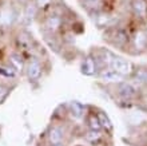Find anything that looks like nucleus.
<instances>
[{
    "instance_id": "nucleus-10",
    "label": "nucleus",
    "mask_w": 147,
    "mask_h": 146,
    "mask_svg": "<svg viewBox=\"0 0 147 146\" xmlns=\"http://www.w3.org/2000/svg\"><path fill=\"white\" fill-rule=\"evenodd\" d=\"M36 10H38L36 4H28L27 7H26V10H24V20H26L27 24L31 23L32 20H34V18L36 15Z\"/></svg>"
},
{
    "instance_id": "nucleus-13",
    "label": "nucleus",
    "mask_w": 147,
    "mask_h": 146,
    "mask_svg": "<svg viewBox=\"0 0 147 146\" xmlns=\"http://www.w3.org/2000/svg\"><path fill=\"white\" fill-rule=\"evenodd\" d=\"M12 19H13V12L11 10H4L0 12V23L1 24L8 26L12 23Z\"/></svg>"
},
{
    "instance_id": "nucleus-25",
    "label": "nucleus",
    "mask_w": 147,
    "mask_h": 146,
    "mask_svg": "<svg viewBox=\"0 0 147 146\" xmlns=\"http://www.w3.org/2000/svg\"><path fill=\"white\" fill-rule=\"evenodd\" d=\"M20 1H26V0H20Z\"/></svg>"
},
{
    "instance_id": "nucleus-2",
    "label": "nucleus",
    "mask_w": 147,
    "mask_h": 146,
    "mask_svg": "<svg viewBox=\"0 0 147 146\" xmlns=\"http://www.w3.org/2000/svg\"><path fill=\"white\" fill-rule=\"evenodd\" d=\"M42 65H40V62L38 59H32L27 66V77L30 81L35 82L38 81L40 75H42Z\"/></svg>"
},
{
    "instance_id": "nucleus-11",
    "label": "nucleus",
    "mask_w": 147,
    "mask_h": 146,
    "mask_svg": "<svg viewBox=\"0 0 147 146\" xmlns=\"http://www.w3.org/2000/svg\"><path fill=\"white\" fill-rule=\"evenodd\" d=\"M95 20V23H96L98 27H106V26H109L110 20H111V16L107 15V14H102V12H96V16L94 18Z\"/></svg>"
},
{
    "instance_id": "nucleus-5",
    "label": "nucleus",
    "mask_w": 147,
    "mask_h": 146,
    "mask_svg": "<svg viewBox=\"0 0 147 146\" xmlns=\"http://www.w3.org/2000/svg\"><path fill=\"white\" fill-rule=\"evenodd\" d=\"M96 59L87 56L83 60V65H82V73L86 74V75H94L96 73Z\"/></svg>"
},
{
    "instance_id": "nucleus-23",
    "label": "nucleus",
    "mask_w": 147,
    "mask_h": 146,
    "mask_svg": "<svg viewBox=\"0 0 147 146\" xmlns=\"http://www.w3.org/2000/svg\"><path fill=\"white\" fill-rule=\"evenodd\" d=\"M4 91H5V90H4V87L1 85H0V95H3L4 94Z\"/></svg>"
},
{
    "instance_id": "nucleus-16",
    "label": "nucleus",
    "mask_w": 147,
    "mask_h": 146,
    "mask_svg": "<svg viewBox=\"0 0 147 146\" xmlns=\"http://www.w3.org/2000/svg\"><path fill=\"white\" fill-rule=\"evenodd\" d=\"M98 118H99V122H100L102 127H106V129L111 130V129H112V125H111V122H110L109 117L106 115L105 113H99V114H98Z\"/></svg>"
},
{
    "instance_id": "nucleus-15",
    "label": "nucleus",
    "mask_w": 147,
    "mask_h": 146,
    "mask_svg": "<svg viewBox=\"0 0 147 146\" xmlns=\"http://www.w3.org/2000/svg\"><path fill=\"white\" fill-rule=\"evenodd\" d=\"M102 138V134L99 130H94V129H91V130L86 134V139L88 141V142H98L99 139Z\"/></svg>"
},
{
    "instance_id": "nucleus-19",
    "label": "nucleus",
    "mask_w": 147,
    "mask_h": 146,
    "mask_svg": "<svg viewBox=\"0 0 147 146\" xmlns=\"http://www.w3.org/2000/svg\"><path fill=\"white\" fill-rule=\"evenodd\" d=\"M11 62H12V65L15 66L16 70H22V69H23V62H22V58H20L19 55H12V56H11Z\"/></svg>"
},
{
    "instance_id": "nucleus-14",
    "label": "nucleus",
    "mask_w": 147,
    "mask_h": 146,
    "mask_svg": "<svg viewBox=\"0 0 147 146\" xmlns=\"http://www.w3.org/2000/svg\"><path fill=\"white\" fill-rule=\"evenodd\" d=\"M134 40H135V47L136 48H143L144 44H146V42H147V34L139 31V32L135 35Z\"/></svg>"
},
{
    "instance_id": "nucleus-3",
    "label": "nucleus",
    "mask_w": 147,
    "mask_h": 146,
    "mask_svg": "<svg viewBox=\"0 0 147 146\" xmlns=\"http://www.w3.org/2000/svg\"><path fill=\"white\" fill-rule=\"evenodd\" d=\"M132 14L138 19H146L147 18V0H131Z\"/></svg>"
},
{
    "instance_id": "nucleus-18",
    "label": "nucleus",
    "mask_w": 147,
    "mask_h": 146,
    "mask_svg": "<svg viewBox=\"0 0 147 146\" xmlns=\"http://www.w3.org/2000/svg\"><path fill=\"white\" fill-rule=\"evenodd\" d=\"M102 0H84V5L86 8H88V10H98V7L100 5Z\"/></svg>"
},
{
    "instance_id": "nucleus-4",
    "label": "nucleus",
    "mask_w": 147,
    "mask_h": 146,
    "mask_svg": "<svg viewBox=\"0 0 147 146\" xmlns=\"http://www.w3.org/2000/svg\"><path fill=\"white\" fill-rule=\"evenodd\" d=\"M99 78L103 82H107V83H120L124 77L120 75L119 73H116L115 70L107 69V70H102V73L99 74Z\"/></svg>"
},
{
    "instance_id": "nucleus-20",
    "label": "nucleus",
    "mask_w": 147,
    "mask_h": 146,
    "mask_svg": "<svg viewBox=\"0 0 147 146\" xmlns=\"http://www.w3.org/2000/svg\"><path fill=\"white\" fill-rule=\"evenodd\" d=\"M135 77L138 81L140 82H147V70H136L135 73Z\"/></svg>"
},
{
    "instance_id": "nucleus-17",
    "label": "nucleus",
    "mask_w": 147,
    "mask_h": 146,
    "mask_svg": "<svg viewBox=\"0 0 147 146\" xmlns=\"http://www.w3.org/2000/svg\"><path fill=\"white\" fill-rule=\"evenodd\" d=\"M88 125H90V127H91V129H94V130H99V129L102 127L100 122H99V118H98V117H95V115L90 117Z\"/></svg>"
},
{
    "instance_id": "nucleus-24",
    "label": "nucleus",
    "mask_w": 147,
    "mask_h": 146,
    "mask_svg": "<svg viewBox=\"0 0 147 146\" xmlns=\"http://www.w3.org/2000/svg\"><path fill=\"white\" fill-rule=\"evenodd\" d=\"M52 146H63V145H60V143H56V145H52Z\"/></svg>"
},
{
    "instance_id": "nucleus-9",
    "label": "nucleus",
    "mask_w": 147,
    "mask_h": 146,
    "mask_svg": "<svg viewBox=\"0 0 147 146\" xmlns=\"http://www.w3.org/2000/svg\"><path fill=\"white\" fill-rule=\"evenodd\" d=\"M63 135H64V131L60 127H52L50 130V134H48V139H50L51 145L60 143L63 139Z\"/></svg>"
},
{
    "instance_id": "nucleus-8",
    "label": "nucleus",
    "mask_w": 147,
    "mask_h": 146,
    "mask_svg": "<svg viewBox=\"0 0 147 146\" xmlns=\"http://www.w3.org/2000/svg\"><path fill=\"white\" fill-rule=\"evenodd\" d=\"M112 38H114V44H116V46H124L126 43H128L127 32L123 31V30H120V28H118V30L114 31Z\"/></svg>"
},
{
    "instance_id": "nucleus-6",
    "label": "nucleus",
    "mask_w": 147,
    "mask_h": 146,
    "mask_svg": "<svg viewBox=\"0 0 147 146\" xmlns=\"http://www.w3.org/2000/svg\"><path fill=\"white\" fill-rule=\"evenodd\" d=\"M44 26H46V28L50 31V32H56V31L60 28V26H62V18L58 16V15L48 16V18L46 19Z\"/></svg>"
},
{
    "instance_id": "nucleus-1",
    "label": "nucleus",
    "mask_w": 147,
    "mask_h": 146,
    "mask_svg": "<svg viewBox=\"0 0 147 146\" xmlns=\"http://www.w3.org/2000/svg\"><path fill=\"white\" fill-rule=\"evenodd\" d=\"M109 65L112 70H115L116 73H119L120 75H123V77L132 74V65L128 60H126V59L120 58V56L110 55Z\"/></svg>"
},
{
    "instance_id": "nucleus-12",
    "label": "nucleus",
    "mask_w": 147,
    "mask_h": 146,
    "mask_svg": "<svg viewBox=\"0 0 147 146\" xmlns=\"http://www.w3.org/2000/svg\"><path fill=\"white\" fill-rule=\"evenodd\" d=\"M70 107H71V115H72L74 118L79 119L83 117V114H84V107H83L79 102H71Z\"/></svg>"
},
{
    "instance_id": "nucleus-22",
    "label": "nucleus",
    "mask_w": 147,
    "mask_h": 146,
    "mask_svg": "<svg viewBox=\"0 0 147 146\" xmlns=\"http://www.w3.org/2000/svg\"><path fill=\"white\" fill-rule=\"evenodd\" d=\"M1 70H3V73L7 74V75H11V77H12V75H15V71H12L13 69H9V67H3Z\"/></svg>"
},
{
    "instance_id": "nucleus-21",
    "label": "nucleus",
    "mask_w": 147,
    "mask_h": 146,
    "mask_svg": "<svg viewBox=\"0 0 147 146\" xmlns=\"http://www.w3.org/2000/svg\"><path fill=\"white\" fill-rule=\"evenodd\" d=\"M52 0H36V7L38 8H46L47 5H50Z\"/></svg>"
},
{
    "instance_id": "nucleus-7",
    "label": "nucleus",
    "mask_w": 147,
    "mask_h": 146,
    "mask_svg": "<svg viewBox=\"0 0 147 146\" xmlns=\"http://www.w3.org/2000/svg\"><path fill=\"white\" fill-rule=\"evenodd\" d=\"M135 88L132 87V85L127 83V82H120V86L118 88V92H119V95L124 99H130L132 96L135 95Z\"/></svg>"
}]
</instances>
